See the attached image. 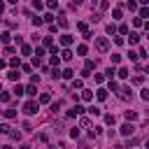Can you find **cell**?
<instances>
[{"label": "cell", "instance_id": "1", "mask_svg": "<svg viewBox=\"0 0 149 149\" xmlns=\"http://www.w3.org/2000/svg\"><path fill=\"white\" fill-rule=\"evenodd\" d=\"M93 44L98 51H109V40L107 37H93Z\"/></svg>", "mask_w": 149, "mask_h": 149}, {"label": "cell", "instance_id": "2", "mask_svg": "<svg viewBox=\"0 0 149 149\" xmlns=\"http://www.w3.org/2000/svg\"><path fill=\"white\" fill-rule=\"evenodd\" d=\"M23 112H26L28 117H30V114H37V112H40V103H37V100H28V103L23 105Z\"/></svg>", "mask_w": 149, "mask_h": 149}, {"label": "cell", "instance_id": "3", "mask_svg": "<svg viewBox=\"0 0 149 149\" xmlns=\"http://www.w3.org/2000/svg\"><path fill=\"white\" fill-rule=\"evenodd\" d=\"M119 133L128 138V135H133V133H135V126H133V123H123V126L119 128Z\"/></svg>", "mask_w": 149, "mask_h": 149}, {"label": "cell", "instance_id": "4", "mask_svg": "<svg viewBox=\"0 0 149 149\" xmlns=\"http://www.w3.org/2000/svg\"><path fill=\"white\" fill-rule=\"evenodd\" d=\"M79 114H84V109H82L79 105H72V107L68 109V117H70V119H74V117H79Z\"/></svg>", "mask_w": 149, "mask_h": 149}, {"label": "cell", "instance_id": "5", "mask_svg": "<svg viewBox=\"0 0 149 149\" xmlns=\"http://www.w3.org/2000/svg\"><path fill=\"white\" fill-rule=\"evenodd\" d=\"M72 42H74V37H72V35H68V33L61 35V44H63V47H70Z\"/></svg>", "mask_w": 149, "mask_h": 149}, {"label": "cell", "instance_id": "6", "mask_svg": "<svg viewBox=\"0 0 149 149\" xmlns=\"http://www.w3.org/2000/svg\"><path fill=\"white\" fill-rule=\"evenodd\" d=\"M128 98H133V91H130L128 86H123L121 89V100H128Z\"/></svg>", "mask_w": 149, "mask_h": 149}, {"label": "cell", "instance_id": "7", "mask_svg": "<svg viewBox=\"0 0 149 149\" xmlns=\"http://www.w3.org/2000/svg\"><path fill=\"white\" fill-rule=\"evenodd\" d=\"M61 77H63V79H74V72H72V68H65V70L61 72Z\"/></svg>", "mask_w": 149, "mask_h": 149}, {"label": "cell", "instance_id": "8", "mask_svg": "<svg viewBox=\"0 0 149 149\" xmlns=\"http://www.w3.org/2000/svg\"><path fill=\"white\" fill-rule=\"evenodd\" d=\"M140 42V35L138 33H128V44H138Z\"/></svg>", "mask_w": 149, "mask_h": 149}, {"label": "cell", "instance_id": "9", "mask_svg": "<svg viewBox=\"0 0 149 149\" xmlns=\"http://www.w3.org/2000/svg\"><path fill=\"white\" fill-rule=\"evenodd\" d=\"M26 96H33V98L37 96V89H35V84H28V86H26Z\"/></svg>", "mask_w": 149, "mask_h": 149}, {"label": "cell", "instance_id": "10", "mask_svg": "<svg viewBox=\"0 0 149 149\" xmlns=\"http://www.w3.org/2000/svg\"><path fill=\"white\" fill-rule=\"evenodd\" d=\"M123 117H126V121H135V119H138V112H133V109H128V112H126Z\"/></svg>", "mask_w": 149, "mask_h": 149}, {"label": "cell", "instance_id": "11", "mask_svg": "<svg viewBox=\"0 0 149 149\" xmlns=\"http://www.w3.org/2000/svg\"><path fill=\"white\" fill-rule=\"evenodd\" d=\"M77 30L86 35V33H89V23H84V21H79V23H77Z\"/></svg>", "mask_w": 149, "mask_h": 149}, {"label": "cell", "instance_id": "12", "mask_svg": "<svg viewBox=\"0 0 149 149\" xmlns=\"http://www.w3.org/2000/svg\"><path fill=\"white\" fill-rule=\"evenodd\" d=\"M21 54H23V56H30V54H33V47H30V44H21Z\"/></svg>", "mask_w": 149, "mask_h": 149}, {"label": "cell", "instance_id": "13", "mask_svg": "<svg viewBox=\"0 0 149 149\" xmlns=\"http://www.w3.org/2000/svg\"><path fill=\"white\" fill-rule=\"evenodd\" d=\"M3 114H5V119H14V117H16V109H12V107H9V109H5V112H3Z\"/></svg>", "mask_w": 149, "mask_h": 149}, {"label": "cell", "instance_id": "14", "mask_svg": "<svg viewBox=\"0 0 149 149\" xmlns=\"http://www.w3.org/2000/svg\"><path fill=\"white\" fill-rule=\"evenodd\" d=\"M96 98H98V100H105V98H107V91H105V89H98V91H96Z\"/></svg>", "mask_w": 149, "mask_h": 149}, {"label": "cell", "instance_id": "15", "mask_svg": "<svg viewBox=\"0 0 149 149\" xmlns=\"http://www.w3.org/2000/svg\"><path fill=\"white\" fill-rule=\"evenodd\" d=\"M105 123H107V126H114V123H117L114 114H105Z\"/></svg>", "mask_w": 149, "mask_h": 149}, {"label": "cell", "instance_id": "16", "mask_svg": "<svg viewBox=\"0 0 149 149\" xmlns=\"http://www.w3.org/2000/svg\"><path fill=\"white\" fill-rule=\"evenodd\" d=\"M58 26H61V28H68V16H65V14L58 16Z\"/></svg>", "mask_w": 149, "mask_h": 149}, {"label": "cell", "instance_id": "17", "mask_svg": "<svg viewBox=\"0 0 149 149\" xmlns=\"http://www.w3.org/2000/svg\"><path fill=\"white\" fill-rule=\"evenodd\" d=\"M61 58H63V61H70V58H72V51H70V49L61 51Z\"/></svg>", "mask_w": 149, "mask_h": 149}, {"label": "cell", "instance_id": "18", "mask_svg": "<svg viewBox=\"0 0 149 149\" xmlns=\"http://www.w3.org/2000/svg\"><path fill=\"white\" fill-rule=\"evenodd\" d=\"M117 77L126 79V77H128V68H119V72H117Z\"/></svg>", "mask_w": 149, "mask_h": 149}, {"label": "cell", "instance_id": "19", "mask_svg": "<svg viewBox=\"0 0 149 149\" xmlns=\"http://www.w3.org/2000/svg\"><path fill=\"white\" fill-rule=\"evenodd\" d=\"M7 77H9L12 82H16V79H19V70H9V72H7Z\"/></svg>", "mask_w": 149, "mask_h": 149}, {"label": "cell", "instance_id": "20", "mask_svg": "<svg viewBox=\"0 0 149 149\" xmlns=\"http://www.w3.org/2000/svg\"><path fill=\"white\" fill-rule=\"evenodd\" d=\"M9 40H12V35H9V33H3V35H0V42H3V44H7Z\"/></svg>", "mask_w": 149, "mask_h": 149}, {"label": "cell", "instance_id": "21", "mask_svg": "<svg viewBox=\"0 0 149 149\" xmlns=\"http://www.w3.org/2000/svg\"><path fill=\"white\" fill-rule=\"evenodd\" d=\"M42 21H47V23L51 26V21H54V14H51V12H47V14L42 16Z\"/></svg>", "mask_w": 149, "mask_h": 149}, {"label": "cell", "instance_id": "22", "mask_svg": "<svg viewBox=\"0 0 149 149\" xmlns=\"http://www.w3.org/2000/svg\"><path fill=\"white\" fill-rule=\"evenodd\" d=\"M82 98H84V100H91V98H93V91H89V89L82 91Z\"/></svg>", "mask_w": 149, "mask_h": 149}, {"label": "cell", "instance_id": "23", "mask_svg": "<svg viewBox=\"0 0 149 149\" xmlns=\"http://www.w3.org/2000/svg\"><path fill=\"white\" fill-rule=\"evenodd\" d=\"M93 68H96V63H93V61H86V63H84V70H86V72H91Z\"/></svg>", "mask_w": 149, "mask_h": 149}, {"label": "cell", "instance_id": "24", "mask_svg": "<svg viewBox=\"0 0 149 149\" xmlns=\"http://www.w3.org/2000/svg\"><path fill=\"white\" fill-rule=\"evenodd\" d=\"M61 63V56L58 54H51V65H58Z\"/></svg>", "mask_w": 149, "mask_h": 149}, {"label": "cell", "instance_id": "25", "mask_svg": "<svg viewBox=\"0 0 149 149\" xmlns=\"http://www.w3.org/2000/svg\"><path fill=\"white\" fill-rule=\"evenodd\" d=\"M9 130H12V128H9L7 123H0V133H3V135H7V133H9Z\"/></svg>", "mask_w": 149, "mask_h": 149}, {"label": "cell", "instance_id": "26", "mask_svg": "<svg viewBox=\"0 0 149 149\" xmlns=\"http://www.w3.org/2000/svg\"><path fill=\"white\" fill-rule=\"evenodd\" d=\"M86 51H89L86 44H79V47H77V54H79V56H86Z\"/></svg>", "mask_w": 149, "mask_h": 149}, {"label": "cell", "instance_id": "27", "mask_svg": "<svg viewBox=\"0 0 149 149\" xmlns=\"http://www.w3.org/2000/svg\"><path fill=\"white\" fill-rule=\"evenodd\" d=\"M14 93H16V96H21V93H26V89H23L21 84H16V86H14Z\"/></svg>", "mask_w": 149, "mask_h": 149}, {"label": "cell", "instance_id": "28", "mask_svg": "<svg viewBox=\"0 0 149 149\" xmlns=\"http://www.w3.org/2000/svg\"><path fill=\"white\" fill-rule=\"evenodd\" d=\"M126 7H128L130 12H138V3H133V0H130V3H126Z\"/></svg>", "mask_w": 149, "mask_h": 149}, {"label": "cell", "instance_id": "29", "mask_svg": "<svg viewBox=\"0 0 149 149\" xmlns=\"http://www.w3.org/2000/svg\"><path fill=\"white\" fill-rule=\"evenodd\" d=\"M82 86H84L82 79H72V89H82Z\"/></svg>", "mask_w": 149, "mask_h": 149}, {"label": "cell", "instance_id": "30", "mask_svg": "<svg viewBox=\"0 0 149 149\" xmlns=\"http://www.w3.org/2000/svg\"><path fill=\"white\" fill-rule=\"evenodd\" d=\"M140 98H142V100H147V103H149V89H142V93H140Z\"/></svg>", "mask_w": 149, "mask_h": 149}, {"label": "cell", "instance_id": "31", "mask_svg": "<svg viewBox=\"0 0 149 149\" xmlns=\"http://www.w3.org/2000/svg\"><path fill=\"white\" fill-rule=\"evenodd\" d=\"M112 16H114V19H121V7H114V9H112Z\"/></svg>", "mask_w": 149, "mask_h": 149}, {"label": "cell", "instance_id": "32", "mask_svg": "<svg viewBox=\"0 0 149 149\" xmlns=\"http://www.w3.org/2000/svg\"><path fill=\"white\" fill-rule=\"evenodd\" d=\"M40 103H51V96H49V93H42V96H40Z\"/></svg>", "mask_w": 149, "mask_h": 149}, {"label": "cell", "instance_id": "33", "mask_svg": "<svg viewBox=\"0 0 149 149\" xmlns=\"http://www.w3.org/2000/svg\"><path fill=\"white\" fill-rule=\"evenodd\" d=\"M112 63H114V65L121 63V54H112Z\"/></svg>", "mask_w": 149, "mask_h": 149}, {"label": "cell", "instance_id": "34", "mask_svg": "<svg viewBox=\"0 0 149 149\" xmlns=\"http://www.w3.org/2000/svg\"><path fill=\"white\" fill-rule=\"evenodd\" d=\"M89 112H91L93 117H98V114H100V107H93V105H91V107H89Z\"/></svg>", "mask_w": 149, "mask_h": 149}, {"label": "cell", "instance_id": "35", "mask_svg": "<svg viewBox=\"0 0 149 149\" xmlns=\"http://www.w3.org/2000/svg\"><path fill=\"white\" fill-rule=\"evenodd\" d=\"M47 7H49V9H58V3H56V0H49Z\"/></svg>", "mask_w": 149, "mask_h": 149}, {"label": "cell", "instance_id": "36", "mask_svg": "<svg viewBox=\"0 0 149 149\" xmlns=\"http://www.w3.org/2000/svg\"><path fill=\"white\" fill-rule=\"evenodd\" d=\"M9 65H12V68H19V65H21V61H19V58H16V56H14V58L9 61Z\"/></svg>", "mask_w": 149, "mask_h": 149}, {"label": "cell", "instance_id": "37", "mask_svg": "<svg viewBox=\"0 0 149 149\" xmlns=\"http://www.w3.org/2000/svg\"><path fill=\"white\" fill-rule=\"evenodd\" d=\"M70 138H79V128H70Z\"/></svg>", "mask_w": 149, "mask_h": 149}, {"label": "cell", "instance_id": "38", "mask_svg": "<svg viewBox=\"0 0 149 149\" xmlns=\"http://www.w3.org/2000/svg\"><path fill=\"white\" fill-rule=\"evenodd\" d=\"M119 33H121V35H128V26L121 23V26H119Z\"/></svg>", "mask_w": 149, "mask_h": 149}, {"label": "cell", "instance_id": "39", "mask_svg": "<svg viewBox=\"0 0 149 149\" xmlns=\"http://www.w3.org/2000/svg\"><path fill=\"white\" fill-rule=\"evenodd\" d=\"M0 100L7 103V100H9V93H7V91H3V93H0Z\"/></svg>", "mask_w": 149, "mask_h": 149}, {"label": "cell", "instance_id": "40", "mask_svg": "<svg viewBox=\"0 0 149 149\" xmlns=\"http://www.w3.org/2000/svg\"><path fill=\"white\" fill-rule=\"evenodd\" d=\"M12 140H21V130H14V133H9Z\"/></svg>", "mask_w": 149, "mask_h": 149}, {"label": "cell", "instance_id": "41", "mask_svg": "<svg viewBox=\"0 0 149 149\" xmlns=\"http://www.w3.org/2000/svg\"><path fill=\"white\" fill-rule=\"evenodd\" d=\"M42 47H49V49H51V37H44V40H42Z\"/></svg>", "mask_w": 149, "mask_h": 149}, {"label": "cell", "instance_id": "42", "mask_svg": "<svg viewBox=\"0 0 149 149\" xmlns=\"http://www.w3.org/2000/svg\"><path fill=\"white\" fill-rule=\"evenodd\" d=\"M33 26H42V19L40 16H33Z\"/></svg>", "mask_w": 149, "mask_h": 149}, {"label": "cell", "instance_id": "43", "mask_svg": "<svg viewBox=\"0 0 149 149\" xmlns=\"http://www.w3.org/2000/svg\"><path fill=\"white\" fill-rule=\"evenodd\" d=\"M144 16H149V9H147V7H142V9H140V19H144Z\"/></svg>", "mask_w": 149, "mask_h": 149}, {"label": "cell", "instance_id": "44", "mask_svg": "<svg viewBox=\"0 0 149 149\" xmlns=\"http://www.w3.org/2000/svg\"><path fill=\"white\" fill-rule=\"evenodd\" d=\"M33 7H35V9H37V12H40V9H42V7H44V5H42V3H40V0H35V3H33Z\"/></svg>", "mask_w": 149, "mask_h": 149}, {"label": "cell", "instance_id": "45", "mask_svg": "<svg viewBox=\"0 0 149 149\" xmlns=\"http://www.w3.org/2000/svg\"><path fill=\"white\" fill-rule=\"evenodd\" d=\"M105 74H107V77H109V82H112V77H114V74H117V72H114V68H109V70H107Z\"/></svg>", "mask_w": 149, "mask_h": 149}, {"label": "cell", "instance_id": "46", "mask_svg": "<svg viewBox=\"0 0 149 149\" xmlns=\"http://www.w3.org/2000/svg\"><path fill=\"white\" fill-rule=\"evenodd\" d=\"M61 109V103H51V112H58Z\"/></svg>", "mask_w": 149, "mask_h": 149}, {"label": "cell", "instance_id": "47", "mask_svg": "<svg viewBox=\"0 0 149 149\" xmlns=\"http://www.w3.org/2000/svg\"><path fill=\"white\" fill-rule=\"evenodd\" d=\"M3 68H7V61H0V70H3Z\"/></svg>", "mask_w": 149, "mask_h": 149}, {"label": "cell", "instance_id": "48", "mask_svg": "<svg viewBox=\"0 0 149 149\" xmlns=\"http://www.w3.org/2000/svg\"><path fill=\"white\" fill-rule=\"evenodd\" d=\"M3 9H5V5H3V3H0V14H3Z\"/></svg>", "mask_w": 149, "mask_h": 149}, {"label": "cell", "instance_id": "49", "mask_svg": "<svg viewBox=\"0 0 149 149\" xmlns=\"http://www.w3.org/2000/svg\"><path fill=\"white\" fill-rule=\"evenodd\" d=\"M144 28H147V30H149V21H147V23H144Z\"/></svg>", "mask_w": 149, "mask_h": 149}, {"label": "cell", "instance_id": "50", "mask_svg": "<svg viewBox=\"0 0 149 149\" xmlns=\"http://www.w3.org/2000/svg\"><path fill=\"white\" fill-rule=\"evenodd\" d=\"M3 149H12V147H9V144H5V147H3Z\"/></svg>", "mask_w": 149, "mask_h": 149}, {"label": "cell", "instance_id": "51", "mask_svg": "<svg viewBox=\"0 0 149 149\" xmlns=\"http://www.w3.org/2000/svg\"><path fill=\"white\" fill-rule=\"evenodd\" d=\"M144 149H149V140H147V144H144Z\"/></svg>", "mask_w": 149, "mask_h": 149}, {"label": "cell", "instance_id": "52", "mask_svg": "<svg viewBox=\"0 0 149 149\" xmlns=\"http://www.w3.org/2000/svg\"><path fill=\"white\" fill-rule=\"evenodd\" d=\"M0 93H3V84H0Z\"/></svg>", "mask_w": 149, "mask_h": 149}]
</instances>
